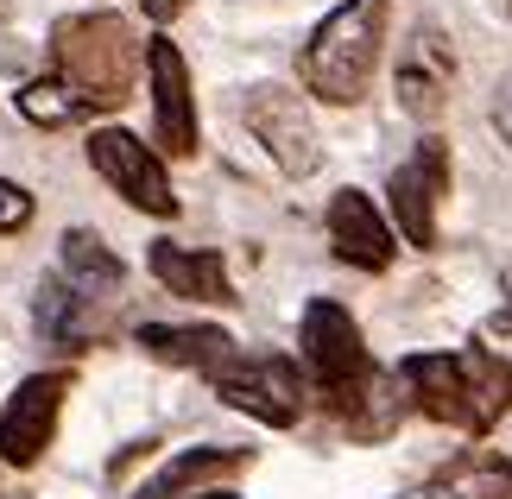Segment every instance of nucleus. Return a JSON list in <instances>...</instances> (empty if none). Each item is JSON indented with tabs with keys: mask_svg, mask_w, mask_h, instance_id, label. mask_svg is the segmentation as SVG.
Instances as JSON below:
<instances>
[{
	"mask_svg": "<svg viewBox=\"0 0 512 499\" xmlns=\"http://www.w3.org/2000/svg\"><path fill=\"white\" fill-rule=\"evenodd\" d=\"M298 342H304V361H310V398H323V411L342 424L348 443H386L405 417V392L373 361L361 323H354L336 297H310Z\"/></svg>",
	"mask_w": 512,
	"mask_h": 499,
	"instance_id": "f257e3e1",
	"label": "nucleus"
},
{
	"mask_svg": "<svg viewBox=\"0 0 512 499\" xmlns=\"http://www.w3.org/2000/svg\"><path fill=\"white\" fill-rule=\"evenodd\" d=\"M392 379L405 392V411H424L430 424H449L475 443L512 417V361H500L481 342L449 354H405Z\"/></svg>",
	"mask_w": 512,
	"mask_h": 499,
	"instance_id": "f03ea898",
	"label": "nucleus"
},
{
	"mask_svg": "<svg viewBox=\"0 0 512 499\" xmlns=\"http://www.w3.org/2000/svg\"><path fill=\"white\" fill-rule=\"evenodd\" d=\"M51 64H57V83L70 89V102L83 114H108V108H127L133 83L146 70V38L133 32V19L95 7V13H70L57 19L51 32Z\"/></svg>",
	"mask_w": 512,
	"mask_h": 499,
	"instance_id": "7ed1b4c3",
	"label": "nucleus"
},
{
	"mask_svg": "<svg viewBox=\"0 0 512 499\" xmlns=\"http://www.w3.org/2000/svg\"><path fill=\"white\" fill-rule=\"evenodd\" d=\"M386 13L392 0H342L336 13H323V26L298 51V76L317 102L354 108L373 89V70H380L386 51Z\"/></svg>",
	"mask_w": 512,
	"mask_h": 499,
	"instance_id": "20e7f679",
	"label": "nucleus"
},
{
	"mask_svg": "<svg viewBox=\"0 0 512 499\" xmlns=\"http://www.w3.org/2000/svg\"><path fill=\"white\" fill-rule=\"evenodd\" d=\"M209 392L222 405L247 411L253 424H272V430H291L298 417L310 411V373L291 361V354H241L228 348L215 367H203Z\"/></svg>",
	"mask_w": 512,
	"mask_h": 499,
	"instance_id": "39448f33",
	"label": "nucleus"
},
{
	"mask_svg": "<svg viewBox=\"0 0 512 499\" xmlns=\"http://www.w3.org/2000/svg\"><path fill=\"white\" fill-rule=\"evenodd\" d=\"M89 165L102 171L140 215H152V222H177L171 171H165V158L152 152L140 133H127V127H95V133H89Z\"/></svg>",
	"mask_w": 512,
	"mask_h": 499,
	"instance_id": "423d86ee",
	"label": "nucleus"
},
{
	"mask_svg": "<svg viewBox=\"0 0 512 499\" xmlns=\"http://www.w3.org/2000/svg\"><path fill=\"white\" fill-rule=\"evenodd\" d=\"M70 405V367H45L19 379V392L0 405V462L7 468H38L45 449L57 443V417Z\"/></svg>",
	"mask_w": 512,
	"mask_h": 499,
	"instance_id": "0eeeda50",
	"label": "nucleus"
},
{
	"mask_svg": "<svg viewBox=\"0 0 512 499\" xmlns=\"http://www.w3.org/2000/svg\"><path fill=\"white\" fill-rule=\"evenodd\" d=\"M241 121H247V133L260 139L266 158H272L285 177H310V171L323 165V139H317V127H310V108H304L291 89H279V83L247 89Z\"/></svg>",
	"mask_w": 512,
	"mask_h": 499,
	"instance_id": "6e6552de",
	"label": "nucleus"
},
{
	"mask_svg": "<svg viewBox=\"0 0 512 499\" xmlns=\"http://www.w3.org/2000/svg\"><path fill=\"white\" fill-rule=\"evenodd\" d=\"M386 196H392V215H399V234L411 247H437V209L449 196V146L437 133H424L411 158L386 177Z\"/></svg>",
	"mask_w": 512,
	"mask_h": 499,
	"instance_id": "1a4fd4ad",
	"label": "nucleus"
},
{
	"mask_svg": "<svg viewBox=\"0 0 512 499\" xmlns=\"http://www.w3.org/2000/svg\"><path fill=\"white\" fill-rule=\"evenodd\" d=\"M146 83H152V121L171 158H196V95H190V64L171 38L146 45Z\"/></svg>",
	"mask_w": 512,
	"mask_h": 499,
	"instance_id": "9d476101",
	"label": "nucleus"
},
{
	"mask_svg": "<svg viewBox=\"0 0 512 499\" xmlns=\"http://www.w3.org/2000/svg\"><path fill=\"white\" fill-rule=\"evenodd\" d=\"M323 228H329V253H336L342 266H354V272H386L392 253H399L386 215L373 209L367 190H336V196H329Z\"/></svg>",
	"mask_w": 512,
	"mask_h": 499,
	"instance_id": "9b49d317",
	"label": "nucleus"
},
{
	"mask_svg": "<svg viewBox=\"0 0 512 499\" xmlns=\"http://www.w3.org/2000/svg\"><path fill=\"white\" fill-rule=\"evenodd\" d=\"M32 329L45 348H89L102 342V335L114 329L102 304H89V297H76L64 278H38L32 291Z\"/></svg>",
	"mask_w": 512,
	"mask_h": 499,
	"instance_id": "f8f14e48",
	"label": "nucleus"
},
{
	"mask_svg": "<svg viewBox=\"0 0 512 499\" xmlns=\"http://www.w3.org/2000/svg\"><path fill=\"white\" fill-rule=\"evenodd\" d=\"M146 266H152V278H159L165 291L190 297V304H222V310H234V285H228V266H222V253H215V247L152 241Z\"/></svg>",
	"mask_w": 512,
	"mask_h": 499,
	"instance_id": "ddd939ff",
	"label": "nucleus"
},
{
	"mask_svg": "<svg viewBox=\"0 0 512 499\" xmlns=\"http://www.w3.org/2000/svg\"><path fill=\"white\" fill-rule=\"evenodd\" d=\"M247 468H253V455H247V449L190 443V449H177V455H171V468L152 474L140 499H196V493H209V487H228L234 474H247Z\"/></svg>",
	"mask_w": 512,
	"mask_h": 499,
	"instance_id": "4468645a",
	"label": "nucleus"
},
{
	"mask_svg": "<svg viewBox=\"0 0 512 499\" xmlns=\"http://www.w3.org/2000/svg\"><path fill=\"white\" fill-rule=\"evenodd\" d=\"M57 272H64V285L76 297H89V304H108V297L127 291V259L95 228H70L64 241H57Z\"/></svg>",
	"mask_w": 512,
	"mask_h": 499,
	"instance_id": "2eb2a0df",
	"label": "nucleus"
},
{
	"mask_svg": "<svg viewBox=\"0 0 512 499\" xmlns=\"http://www.w3.org/2000/svg\"><path fill=\"white\" fill-rule=\"evenodd\" d=\"M399 102L418 121H437L443 114V102H449V38L437 26H418V38H411V51L399 64Z\"/></svg>",
	"mask_w": 512,
	"mask_h": 499,
	"instance_id": "dca6fc26",
	"label": "nucleus"
},
{
	"mask_svg": "<svg viewBox=\"0 0 512 499\" xmlns=\"http://www.w3.org/2000/svg\"><path fill=\"white\" fill-rule=\"evenodd\" d=\"M133 342H140L152 361H165V367H196L203 373V367H215L234 348V335L215 329V323H140Z\"/></svg>",
	"mask_w": 512,
	"mask_h": 499,
	"instance_id": "f3484780",
	"label": "nucleus"
},
{
	"mask_svg": "<svg viewBox=\"0 0 512 499\" xmlns=\"http://www.w3.org/2000/svg\"><path fill=\"white\" fill-rule=\"evenodd\" d=\"M418 499H512V462L487 455V449H468L449 468L430 474L418 487Z\"/></svg>",
	"mask_w": 512,
	"mask_h": 499,
	"instance_id": "a211bd4d",
	"label": "nucleus"
},
{
	"mask_svg": "<svg viewBox=\"0 0 512 499\" xmlns=\"http://www.w3.org/2000/svg\"><path fill=\"white\" fill-rule=\"evenodd\" d=\"M19 114H26L32 127H70V121H83V108L70 102V89L57 83V76H38V83L19 89Z\"/></svg>",
	"mask_w": 512,
	"mask_h": 499,
	"instance_id": "6ab92c4d",
	"label": "nucleus"
},
{
	"mask_svg": "<svg viewBox=\"0 0 512 499\" xmlns=\"http://www.w3.org/2000/svg\"><path fill=\"white\" fill-rule=\"evenodd\" d=\"M32 222V196L19 190V184H7V177H0V234H19Z\"/></svg>",
	"mask_w": 512,
	"mask_h": 499,
	"instance_id": "aec40b11",
	"label": "nucleus"
},
{
	"mask_svg": "<svg viewBox=\"0 0 512 499\" xmlns=\"http://www.w3.org/2000/svg\"><path fill=\"white\" fill-rule=\"evenodd\" d=\"M133 7H140V13L152 19V26H171V19L190 7V0H133Z\"/></svg>",
	"mask_w": 512,
	"mask_h": 499,
	"instance_id": "412c9836",
	"label": "nucleus"
},
{
	"mask_svg": "<svg viewBox=\"0 0 512 499\" xmlns=\"http://www.w3.org/2000/svg\"><path fill=\"white\" fill-rule=\"evenodd\" d=\"M494 127H500V139L512 146V76L500 83V95H494Z\"/></svg>",
	"mask_w": 512,
	"mask_h": 499,
	"instance_id": "4be33fe9",
	"label": "nucleus"
},
{
	"mask_svg": "<svg viewBox=\"0 0 512 499\" xmlns=\"http://www.w3.org/2000/svg\"><path fill=\"white\" fill-rule=\"evenodd\" d=\"M494 335H512V266L500 278V310H494Z\"/></svg>",
	"mask_w": 512,
	"mask_h": 499,
	"instance_id": "5701e85b",
	"label": "nucleus"
},
{
	"mask_svg": "<svg viewBox=\"0 0 512 499\" xmlns=\"http://www.w3.org/2000/svg\"><path fill=\"white\" fill-rule=\"evenodd\" d=\"M196 499H241V493H228V487H209V493H196Z\"/></svg>",
	"mask_w": 512,
	"mask_h": 499,
	"instance_id": "b1692460",
	"label": "nucleus"
},
{
	"mask_svg": "<svg viewBox=\"0 0 512 499\" xmlns=\"http://www.w3.org/2000/svg\"><path fill=\"white\" fill-rule=\"evenodd\" d=\"M506 7H512V0H506Z\"/></svg>",
	"mask_w": 512,
	"mask_h": 499,
	"instance_id": "393cba45",
	"label": "nucleus"
}]
</instances>
